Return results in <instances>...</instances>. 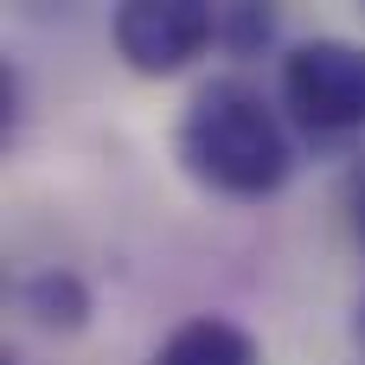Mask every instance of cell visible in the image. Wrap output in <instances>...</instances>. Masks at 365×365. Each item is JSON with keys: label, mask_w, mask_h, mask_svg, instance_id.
Returning a JSON list of instances; mask_svg holds the SVG:
<instances>
[{"label": "cell", "mask_w": 365, "mask_h": 365, "mask_svg": "<svg viewBox=\"0 0 365 365\" xmlns=\"http://www.w3.org/2000/svg\"><path fill=\"white\" fill-rule=\"evenodd\" d=\"M173 154L218 199H269L295 173V135L282 109L244 77H212L192 90L173 128Z\"/></svg>", "instance_id": "1"}, {"label": "cell", "mask_w": 365, "mask_h": 365, "mask_svg": "<svg viewBox=\"0 0 365 365\" xmlns=\"http://www.w3.org/2000/svg\"><path fill=\"white\" fill-rule=\"evenodd\" d=\"M282 109L314 141H359L365 154V45L302 38L282 51Z\"/></svg>", "instance_id": "2"}, {"label": "cell", "mask_w": 365, "mask_h": 365, "mask_svg": "<svg viewBox=\"0 0 365 365\" xmlns=\"http://www.w3.org/2000/svg\"><path fill=\"white\" fill-rule=\"evenodd\" d=\"M109 45L135 77H180L218 45V6L205 0H122L109 13Z\"/></svg>", "instance_id": "3"}, {"label": "cell", "mask_w": 365, "mask_h": 365, "mask_svg": "<svg viewBox=\"0 0 365 365\" xmlns=\"http://www.w3.org/2000/svg\"><path fill=\"white\" fill-rule=\"evenodd\" d=\"M148 365H263V346L231 314H192L154 346Z\"/></svg>", "instance_id": "4"}, {"label": "cell", "mask_w": 365, "mask_h": 365, "mask_svg": "<svg viewBox=\"0 0 365 365\" xmlns=\"http://www.w3.org/2000/svg\"><path fill=\"white\" fill-rule=\"evenodd\" d=\"M19 308L45 327V334H77L90 321V289L71 276V269H38L26 289H19Z\"/></svg>", "instance_id": "5"}, {"label": "cell", "mask_w": 365, "mask_h": 365, "mask_svg": "<svg viewBox=\"0 0 365 365\" xmlns=\"http://www.w3.org/2000/svg\"><path fill=\"white\" fill-rule=\"evenodd\" d=\"M269 38H276V13H269V6H250V0L218 6V45H225L231 58H257Z\"/></svg>", "instance_id": "6"}, {"label": "cell", "mask_w": 365, "mask_h": 365, "mask_svg": "<svg viewBox=\"0 0 365 365\" xmlns=\"http://www.w3.org/2000/svg\"><path fill=\"white\" fill-rule=\"evenodd\" d=\"M346 225H353V244L365 250V154L353 160V173H346Z\"/></svg>", "instance_id": "7"}, {"label": "cell", "mask_w": 365, "mask_h": 365, "mask_svg": "<svg viewBox=\"0 0 365 365\" xmlns=\"http://www.w3.org/2000/svg\"><path fill=\"white\" fill-rule=\"evenodd\" d=\"M353 340H359V353H365V302H359V314H353Z\"/></svg>", "instance_id": "8"}]
</instances>
